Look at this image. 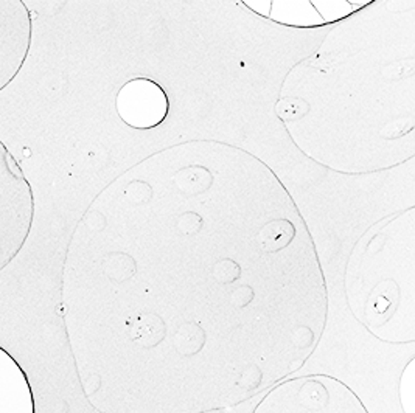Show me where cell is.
<instances>
[{"mask_svg": "<svg viewBox=\"0 0 415 413\" xmlns=\"http://www.w3.org/2000/svg\"><path fill=\"white\" fill-rule=\"evenodd\" d=\"M254 413H367L350 388L329 376H307L274 388Z\"/></svg>", "mask_w": 415, "mask_h": 413, "instance_id": "1", "label": "cell"}, {"mask_svg": "<svg viewBox=\"0 0 415 413\" xmlns=\"http://www.w3.org/2000/svg\"><path fill=\"white\" fill-rule=\"evenodd\" d=\"M400 400L404 413H415V361L412 359L400 380Z\"/></svg>", "mask_w": 415, "mask_h": 413, "instance_id": "2", "label": "cell"}, {"mask_svg": "<svg viewBox=\"0 0 415 413\" xmlns=\"http://www.w3.org/2000/svg\"><path fill=\"white\" fill-rule=\"evenodd\" d=\"M308 112V105L303 100L299 98H288L282 100L277 106V114L283 120H297V118L303 117Z\"/></svg>", "mask_w": 415, "mask_h": 413, "instance_id": "3", "label": "cell"}, {"mask_svg": "<svg viewBox=\"0 0 415 413\" xmlns=\"http://www.w3.org/2000/svg\"><path fill=\"white\" fill-rule=\"evenodd\" d=\"M414 70H415V64H414L412 59L398 61V62H395V64L389 66L385 70V75L389 79H403V78L412 76Z\"/></svg>", "mask_w": 415, "mask_h": 413, "instance_id": "4", "label": "cell"}, {"mask_svg": "<svg viewBox=\"0 0 415 413\" xmlns=\"http://www.w3.org/2000/svg\"><path fill=\"white\" fill-rule=\"evenodd\" d=\"M412 129L411 122H397L390 126H386L385 131H382V136L385 137H400L403 134L409 132Z\"/></svg>", "mask_w": 415, "mask_h": 413, "instance_id": "5", "label": "cell"}]
</instances>
